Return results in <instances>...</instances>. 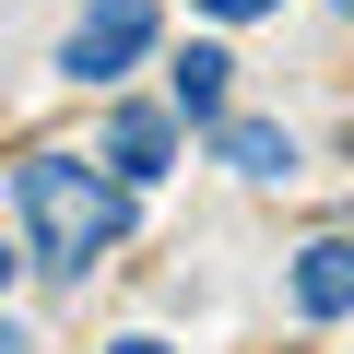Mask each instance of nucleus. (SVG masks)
Listing matches in <instances>:
<instances>
[{
	"mask_svg": "<svg viewBox=\"0 0 354 354\" xmlns=\"http://www.w3.org/2000/svg\"><path fill=\"white\" fill-rule=\"evenodd\" d=\"M12 213H24V248L36 272H83L130 236V177H95L83 153H24L12 165Z\"/></svg>",
	"mask_w": 354,
	"mask_h": 354,
	"instance_id": "1",
	"label": "nucleus"
},
{
	"mask_svg": "<svg viewBox=\"0 0 354 354\" xmlns=\"http://www.w3.org/2000/svg\"><path fill=\"white\" fill-rule=\"evenodd\" d=\"M142 48H153V0H95V12L59 36V71L71 83H118Z\"/></svg>",
	"mask_w": 354,
	"mask_h": 354,
	"instance_id": "2",
	"label": "nucleus"
},
{
	"mask_svg": "<svg viewBox=\"0 0 354 354\" xmlns=\"http://www.w3.org/2000/svg\"><path fill=\"white\" fill-rule=\"evenodd\" d=\"M106 165L130 177V189L165 177V165H177V118H165V106H118V118H106Z\"/></svg>",
	"mask_w": 354,
	"mask_h": 354,
	"instance_id": "3",
	"label": "nucleus"
},
{
	"mask_svg": "<svg viewBox=\"0 0 354 354\" xmlns=\"http://www.w3.org/2000/svg\"><path fill=\"white\" fill-rule=\"evenodd\" d=\"M295 307H307V319H342V307H354V236L295 248Z\"/></svg>",
	"mask_w": 354,
	"mask_h": 354,
	"instance_id": "4",
	"label": "nucleus"
},
{
	"mask_svg": "<svg viewBox=\"0 0 354 354\" xmlns=\"http://www.w3.org/2000/svg\"><path fill=\"white\" fill-rule=\"evenodd\" d=\"M213 153H225L236 177H295V130H283V118H225Z\"/></svg>",
	"mask_w": 354,
	"mask_h": 354,
	"instance_id": "5",
	"label": "nucleus"
},
{
	"mask_svg": "<svg viewBox=\"0 0 354 354\" xmlns=\"http://www.w3.org/2000/svg\"><path fill=\"white\" fill-rule=\"evenodd\" d=\"M225 83H236V59L225 48H189L165 71V95H177V118H201V130H225Z\"/></svg>",
	"mask_w": 354,
	"mask_h": 354,
	"instance_id": "6",
	"label": "nucleus"
},
{
	"mask_svg": "<svg viewBox=\"0 0 354 354\" xmlns=\"http://www.w3.org/2000/svg\"><path fill=\"white\" fill-rule=\"evenodd\" d=\"M213 24H248V12H283V0H201Z\"/></svg>",
	"mask_w": 354,
	"mask_h": 354,
	"instance_id": "7",
	"label": "nucleus"
},
{
	"mask_svg": "<svg viewBox=\"0 0 354 354\" xmlns=\"http://www.w3.org/2000/svg\"><path fill=\"white\" fill-rule=\"evenodd\" d=\"M106 354H165V342H106Z\"/></svg>",
	"mask_w": 354,
	"mask_h": 354,
	"instance_id": "8",
	"label": "nucleus"
},
{
	"mask_svg": "<svg viewBox=\"0 0 354 354\" xmlns=\"http://www.w3.org/2000/svg\"><path fill=\"white\" fill-rule=\"evenodd\" d=\"M342 12H354V0H342Z\"/></svg>",
	"mask_w": 354,
	"mask_h": 354,
	"instance_id": "9",
	"label": "nucleus"
}]
</instances>
